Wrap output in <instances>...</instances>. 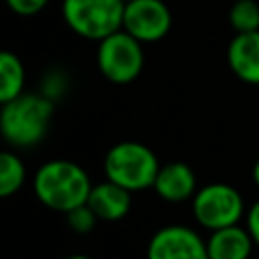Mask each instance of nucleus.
Listing matches in <instances>:
<instances>
[{
    "label": "nucleus",
    "mask_w": 259,
    "mask_h": 259,
    "mask_svg": "<svg viewBox=\"0 0 259 259\" xmlns=\"http://www.w3.org/2000/svg\"><path fill=\"white\" fill-rule=\"evenodd\" d=\"M32 188L40 204L67 214L69 210L87 202L93 184L85 168H81L77 162L49 160L36 170Z\"/></svg>",
    "instance_id": "obj_1"
},
{
    "label": "nucleus",
    "mask_w": 259,
    "mask_h": 259,
    "mask_svg": "<svg viewBox=\"0 0 259 259\" xmlns=\"http://www.w3.org/2000/svg\"><path fill=\"white\" fill-rule=\"evenodd\" d=\"M55 103L45 93H20L2 103L0 132L2 138L16 148H30L42 142L51 127Z\"/></svg>",
    "instance_id": "obj_2"
},
{
    "label": "nucleus",
    "mask_w": 259,
    "mask_h": 259,
    "mask_svg": "<svg viewBox=\"0 0 259 259\" xmlns=\"http://www.w3.org/2000/svg\"><path fill=\"white\" fill-rule=\"evenodd\" d=\"M160 166L156 154L142 142H119L107 150L103 160L105 178L130 192L152 188Z\"/></svg>",
    "instance_id": "obj_3"
},
{
    "label": "nucleus",
    "mask_w": 259,
    "mask_h": 259,
    "mask_svg": "<svg viewBox=\"0 0 259 259\" xmlns=\"http://www.w3.org/2000/svg\"><path fill=\"white\" fill-rule=\"evenodd\" d=\"M123 0H63L61 12L65 24L81 38L103 40L121 30Z\"/></svg>",
    "instance_id": "obj_4"
},
{
    "label": "nucleus",
    "mask_w": 259,
    "mask_h": 259,
    "mask_svg": "<svg viewBox=\"0 0 259 259\" xmlns=\"http://www.w3.org/2000/svg\"><path fill=\"white\" fill-rule=\"evenodd\" d=\"M142 45L144 42L134 38L123 28L99 40L97 67L101 75L115 85H127L136 81L144 69V59H146Z\"/></svg>",
    "instance_id": "obj_5"
},
{
    "label": "nucleus",
    "mask_w": 259,
    "mask_h": 259,
    "mask_svg": "<svg viewBox=\"0 0 259 259\" xmlns=\"http://www.w3.org/2000/svg\"><path fill=\"white\" fill-rule=\"evenodd\" d=\"M192 214L196 223L208 231L239 225L245 214L241 192L225 182H212L196 190L192 196Z\"/></svg>",
    "instance_id": "obj_6"
},
{
    "label": "nucleus",
    "mask_w": 259,
    "mask_h": 259,
    "mask_svg": "<svg viewBox=\"0 0 259 259\" xmlns=\"http://www.w3.org/2000/svg\"><path fill=\"white\" fill-rule=\"evenodd\" d=\"M172 26V12L164 0H130L123 10L121 28L140 42L162 40Z\"/></svg>",
    "instance_id": "obj_7"
},
{
    "label": "nucleus",
    "mask_w": 259,
    "mask_h": 259,
    "mask_svg": "<svg viewBox=\"0 0 259 259\" xmlns=\"http://www.w3.org/2000/svg\"><path fill=\"white\" fill-rule=\"evenodd\" d=\"M146 259H208L206 241L186 225H166L150 237Z\"/></svg>",
    "instance_id": "obj_8"
},
{
    "label": "nucleus",
    "mask_w": 259,
    "mask_h": 259,
    "mask_svg": "<svg viewBox=\"0 0 259 259\" xmlns=\"http://www.w3.org/2000/svg\"><path fill=\"white\" fill-rule=\"evenodd\" d=\"M152 188L166 202L192 200V196L198 190L196 174L186 162H168V164L160 166Z\"/></svg>",
    "instance_id": "obj_9"
},
{
    "label": "nucleus",
    "mask_w": 259,
    "mask_h": 259,
    "mask_svg": "<svg viewBox=\"0 0 259 259\" xmlns=\"http://www.w3.org/2000/svg\"><path fill=\"white\" fill-rule=\"evenodd\" d=\"M227 63L237 79L259 85V30L237 32L227 47Z\"/></svg>",
    "instance_id": "obj_10"
},
{
    "label": "nucleus",
    "mask_w": 259,
    "mask_h": 259,
    "mask_svg": "<svg viewBox=\"0 0 259 259\" xmlns=\"http://www.w3.org/2000/svg\"><path fill=\"white\" fill-rule=\"evenodd\" d=\"M87 204L91 206V210L97 214L99 221L115 223V221H121L130 212L132 192L105 178L103 182L93 184L89 198H87Z\"/></svg>",
    "instance_id": "obj_11"
},
{
    "label": "nucleus",
    "mask_w": 259,
    "mask_h": 259,
    "mask_svg": "<svg viewBox=\"0 0 259 259\" xmlns=\"http://www.w3.org/2000/svg\"><path fill=\"white\" fill-rule=\"evenodd\" d=\"M253 239L247 227L231 225L225 229L210 231L206 239L208 259H249L253 253Z\"/></svg>",
    "instance_id": "obj_12"
},
{
    "label": "nucleus",
    "mask_w": 259,
    "mask_h": 259,
    "mask_svg": "<svg viewBox=\"0 0 259 259\" xmlns=\"http://www.w3.org/2000/svg\"><path fill=\"white\" fill-rule=\"evenodd\" d=\"M24 65L10 51L0 53V103H6L24 93Z\"/></svg>",
    "instance_id": "obj_13"
},
{
    "label": "nucleus",
    "mask_w": 259,
    "mask_h": 259,
    "mask_svg": "<svg viewBox=\"0 0 259 259\" xmlns=\"http://www.w3.org/2000/svg\"><path fill=\"white\" fill-rule=\"evenodd\" d=\"M26 180V168L18 154L6 150L0 154V196L8 198L16 194Z\"/></svg>",
    "instance_id": "obj_14"
},
{
    "label": "nucleus",
    "mask_w": 259,
    "mask_h": 259,
    "mask_svg": "<svg viewBox=\"0 0 259 259\" xmlns=\"http://www.w3.org/2000/svg\"><path fill=\"white\" fill-rule=\"evenodd\" d=\"M229 22L235 32L259 30V2L257 0H235L229 10Z\"/></svg>",
    "instance_id": "obj_15"
},
{
    "label": "nucleus",
    "mask_w": 259,
    "mask_h": 259,
    "mask_svg": "<svg viewBox=\"0 0 259 259\" xmlns=\"http://www.w3.org/2000/svg\"><path fill=\"white\" fill-rule=\"evenodd\" d=\"M97 221H99L97 214L91 210V206H89L87 202L67 212V225H69L71 231L77 233V235H87V233H91V231L95 229Z\"/></svg>",
    "instance_id": "obj_16"
},
{
    "label": "nucleus",
    "mask_w": 259,
    "mask_h": 259,
    "mask_svg": "<svg viewBox=\"0 0 259 259\" xmlns=\"http://www.w3.org/2000/svg\"><path fill=\"white\" fill-rule=\"evenodd\" d=\"M6 4L18 16H34L49 4V0H6Z\"/></svg>",
    "instance_id": "obj_17"
},
{
    "label": "nucleus",
    "mask_w": 259,
    "mask_h": 259,
    "mask_svg": "<svg viewBox=\"0 0 259 259\" xmlns=\"http://www.w3.org/2000/svg\"><path fill=\"white\" fill-rule=\"evenodd\" d=\"M245 227L255 243V247H259V200H255L249 210L245 212Z\"/></svg>",
    "instance_id": "obj_18"
},
{
    "label": "nucleus",
    "mask_w": 259,
    "mask_h": 259,
    "mask_svg": "<svg viewBox=\"0 0 259 259\" xmlns=\"http://www.w3.org/2000/svg\"><path fill=\"white\" fill-rule=\"evenodd\" d=\"M251 178H253L255 186L259 188V158H257V160H255V164H253V170H251Z\"/></svg>",
    "instance_id": "obj_19"
},
{
    "label": "nucleus",
    "mask_w": 259,
    "mask_h": 259,
    "mask_svg": "<svg viewBox=\"0 0 259 259\" xmlns=\"http://www.w3.org/2000/svg\"><path fill=\"white\" fill-rule=\"evenodd\" d=\"M65 259H91V257H87V255H69Z\"/></svg>",
    "instance_id": "obj_20"
},
{
    "label": "nucleus",
    "mask_w": 259,
    "mask_h": 259,
    "mask_svg": "<svg viewBox=\"0 0 259 259\" xmlns=\"http://www.w3.org/2000/svg\"><path fill=\"white\" fill-rule=\"evenodd\" d=\"M123 2H130V0H123Z\"/></svg>",
    "instance_id": "obj_21"
},
{
    "label": "nucleus",
    "mask_w": 259,
    "mask_h": 259,
    "mask_svg": "<svg viewBox=\"0 0 259 259\" xmlns=\"http://www.w3.org/2000/svg\"><path fill=\"white\" fill-rule=\"evenodd\" d=\"M257 259H259V257H257Z\"/></svg>",
    "instance_id": "obj_22"
}]
</instances>
